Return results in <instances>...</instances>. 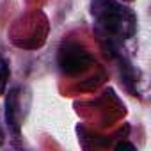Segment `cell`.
I'll use <instances>...</instances> for the list:
<instances>
[{"label":"cell","mask_w":151,"mask_h":151,"mask_svg":"<svg viewBox=\"0 0 151 151\" xmlns=\"http://www.w3.org/2000/svg\"><path fill=\"white\" fill-rule=\"evenodd\" d=\"M91 13L94 18V30L110 52L117 48L137 30V16L132 9L116 0H93Z\"/></svg>","instance_id":"obj_1"},{"label":"cell","mask_w":151,"mask_h":151,"mask_svg":"<svg viewBox=\"0 0 151 151\" xmlns=\"http://www.w3.org/2000/svg\"><path fill=\"white\" fill-rule=\"evenodd\" d=\"M18 107H20L18 93H16V91H11V96H9V100H7V121H9V124L14 128V132L20 130V119L16 117Z\"/></svg>","instance_id":"obj_2"},{"label":"cell","mask_w":151,"mask_h":151,"mask_svg":"<svg viewBox=\"0 0 151 151\" xmlns=\"http://www.w3.org/2000/svg\"><path fill=\"white\" fill-rule=\"evenodd\" d=\"M7 80H9V68H7L6 60L0 57V94H4V93H6Z\"/></svg>","instance_id":"obj_3"},{"label":"cell","mask_w":151,"mask_h":151,"mask_svg":"<svg viewBox=\"0 0 151 151\" xmlns=\"http://www.w3.org/2000/svg\"><path fill=\"white\" fill-rule=\"evenodd\" d=\"M0 142H2V137H0Z\"/></svg>","instance_id":"obj_4"}]
</instances>
